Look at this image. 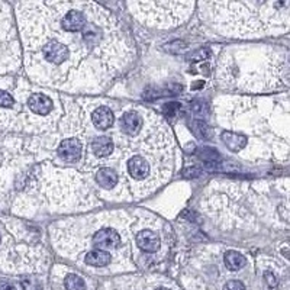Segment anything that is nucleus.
Listing matches in <instances>:
<instances>
[{"instance_id": "f257e3e1", "label": "nucleus", "mask_w": 290, "mask_h": 290, "mask_svg": "<svg viewBox=\"0 0 290 290\" xmlns=\"http://www.w3.org/2000/svg\"><path fill=\"white\" fill-rule=\"evenodd\" d=\"M18 15L25 67L39 85L100 92L134 57L125 26L96 3L31 2L19 5Z\"/></svg>"}, {"instance_id": "f03ea898", "label": "nucleus", "mask_w": 290, "mask_h": 290, "mask_svg": "<svg viewBox=\"0 0 290 290\" xmlns=\"http://www.w3.org/2000/svg\"><path fill=\"white\" fill-rule=\"evenodd\" d=\"M125 221L127 219H109L106 215L92 216L86 219H74L70 222L71 229L75 232L71 234V239L77 245L70 248L67 257H74L77 253L83 256L89 251H103L113 258H123L128 256V248L132 236L125 232Z\"/></svg>"}, {"instance_id": "7ed1b4c3", "label": "nucleus", "mask_w": 290, "mask_h": 290, "mask_svg": "<svg viewBox=\"0 0 290 290\" xmlns=\"http://www.w3.org/2000/svg\"><path fill=\"white\" fill-rule=\"evenodd\" d=\"M269 3H218L226 13H232L235 23L229 25L224 31L238 33L236 36H247V33H266L269 29L260 23L261 12L269 8Z\"/></svg>"}, {"instance_id": "20e7f679", "label": "nucleus", "mask_w": 290, "mask_h": 290, "mask_svg": "<svg viewBox=\"0 0 290 290\" xmlns=\"http://www.w3.org/2000/svg\"><path fill=\"white\" fill-rule=\"evenodd\" d=\"M132 6H137L141 12H135L141 19H147L151 16L152 26L158 28H169L176 26L179 22L189 16L190 9L193 8V3H131Z\"/></svg>"}, {"instance_id": "39448f33", "label": "nucleus", "mask_w": 290, "mask_h": 290, "mask_svg": "<svg viewBox=\"0 0 290 290\" xmlns=\"http://www.w3.org/2000/svg\"><path fill=\"white\" fill-rule=\"evenodd\" d=\"M83 152H85L83 141L75 138V137H65L64 140L60 141L58 148H57L58 158L61 161L70 162V164L81 161Z\"/></svg>"}, {"instance_id": "423d86ee", "label": "nucleus", "mask_w": 290, "mask_h": 290, "mask_svg": "<svg viewBox=\"0 0 290 290\" xmlns=\"http://www.w3.org/2000/svg\"><path fill=\"white\" fill-rule=\"evenodd\" d=\"M26 106L36 118H47L51 116L54 112V102L53 99L43 92H33L28 96Z\"/></svg>"}, {"instance_id": "0eeeda50", "label": "nucleus", "mask_w": 290, "mask_h": 290, "mask_svg": "<svg viewBox=\"0 0 290 290\" xmlns=\"http://www.w3.org/2000/svg\"><path fill=\"white\" fill-rule=\"evenodd\" d=\"M137 247L147 254H155L161 248V235L155 229H141L135 235Z\"/></svg>"}, {"instance_id": "6e6552de", "label": "nucleus", "mask_w": 290, "mask_h": 290, "mask_svg": "<svg viewBox=\"0 0 290 290\" xmlns=\"http://www.w3.org/2000/svg\"><path fill=\"white\" fill-rule=\"evenodd\" d=\"M115 112L108 105H99L93 109L90 118L93 122V127L99 131H108L115 125Z\"/></svg>"}, {"instance_id": "1a4fd4ad", "label": "nucleus", "mask_w": 290, "mask_h": 290, "mask_svg": "<svg viewBox=\"0 0 290 290\" xmlns=\"http://www.w3.org/2000/svg\"><path fill=\"white\" fill-rule=\"evenodd\" d=\"M95 182L96 184L105 192H113L116 190L119 184H120V179H119L118 173L109 167H103L95 172Z\"/></svg>"}, {"instance_id": "9d476101", "label": "nucleus", "mask_w": 290, "mask_h": 290, "mask_svg": "<svg viewBox=\"0 0 290 290\" xmlns=\"http://www.w3.org/2000/svg\"><path fill=\"white\" fill-rule=\"evenodd\" d=\"M83 263L90 266V267H97V269H103V267H109L115 258L112 257L108 253L103 251H89L85 256H81Z\"/></svg>"}, {"instance_id": "9b49d317", "label": "nucleus", "mask_w": 290, "mask_h": 290, "mask_svg": "<svg viewBox=\"0 0 290 290\" xmlns=\"http://www.w3.org/2000/svg\"><path fill=\"white\" fill-rule=\"evenodd\" d=\"M221 138L224 141L226 147L234 152H239L244 151L245 145H247V137L238 132H231V131H224Z\"/></svg>"}, {"instance_id": "f8f14e48", "label": "nucleus", "mask_w": 290, "mask_h": 290, "mask_svg": "<svg viewBox=\"0 0 290 290\" xmlns=\"http://www.w3.org/2000/svg\"><path fill=\"white\" fill-rule=\"evenodd\" d=\"M224 263H225L226 269L232 270V271H238L244 267L245 264V258L241 253L238 251H226L224 256Z\"/></svg>"}, {"instance_id": "ddd939ff", "label": "nucleus", "mask_w": 290, "mask_h": 290, "mask_svg": "<svg viewBox=\"0 0 290 290\" xmlns=\"http://www.w3.org/2000/svg\"><path fill=\"white\" fill-rule=\"evenodd\" d=\"M67 290H86V283L77 274H68L64 280Z\"/></svg>"}, {"instance_id": "4468645a", "label": "nucleus", "mask_w": 290, "mask_h": 290, "mask_svg": "<svg viewBox=\"0 0 290 290\" xmlns=\"http://www.w3.org/2000/svg\"><path fill=\"white\" fill-rule=\"evenodd\" d=\"M15 106V99L9 92L0 90V108H13Z\"/></svg>"}, {"instance_id": "2eb2a0df", "label": "nucleus", "mask_w": 290, "mask_h": 290, "mask_svg": "<svg viewBox=\"0 0 290 290\" xmlns=\"http://www.w3.org/2000/svg\"><path fill=\"white\" fill-rule=\"evenodd\" d=\"M180 109V103H167L164 108H162V112L167 115V116H176V113L179 112Z\"/></svg>"}, {"instance_id": "dca6fc26", "label": "nucleus", "mask_w": 290, "mask_h": 290, "mask_svg": "<svg viewBox=\"0 0 290 290\" xmlns=\"http://www.w3.org/2000/svg\"><path fill=\"white\" fill-rule=\"evenodd\" d=\"M224 290H247L244 283H241L239 280H229L224 286Z\"/></svg>"}, {"instance_id": "f3484780", "label": "nucleus", "mask_w": 290, "mask_h": 290, "mask_svg": "<svg viewBox=\"0 0 290 290\" xmlns=\"http://www.w3.org/2000/svg\"><path fill=\"white\" fill-rule=\"evenodd\" d=\"M264 277L267 280V284H269L270 287H276V286H277V279H276V276H274L271 271H266V273H264Z\"/></svg>"}, {"instance_id": "a211bd4d", "label": "nucleus", "mask_w": 290, "mask_h": 290, "mask_svg": "<svg viewBox=\"0 0 290 290\" xmlns=\"http://www.w3.org/2000/svg\"><path fill=\"white\" fill-rule=\"evenodd\" d=\"M0 290H16V287L8 281H0Z\"/></svg>"}, {"instance_id": "6ab92c4d", "label": "nucleus", "mask_w": 290, "mask_h": 290, "mask_svg": "<svg viewBox=\"0 0 290 290\" xmlns=\"http://www.w3.org/2000/svg\"><path fill=\"white\" fill-rule=\"evenodd\" d=\"M157 290H170V289H165V287H160V289H157Z\"/></svg>"}, {"instance_id": "aec40b11", "label": "nucleus", "mask_w": 290, "mask_h": 290, "mask_svg": "<svg viewBox=\"0 0 290 290\" xmlns=\"http://www.w3.org/2000/svg\"><path fill=\"white\" fill-rule=\"evenodd\" d=\"M0 241H2V235H0Z\"/></svg>"}]
</instances>
